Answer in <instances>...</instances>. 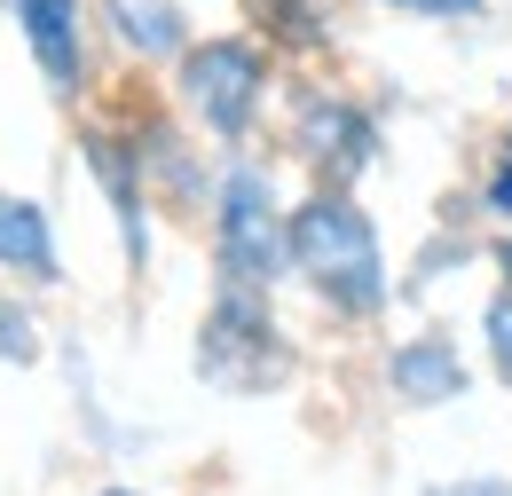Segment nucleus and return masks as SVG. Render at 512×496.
Returning a JSON list of instances; mask_svg holds the SVG:
<instances>
[{"label":"nucleus","mask_w":512,"mask_h":496,"mask_svg":"<svg viewBox=\"0 0 512 496\" xmlns=\"http://www.w3.org/2000/svg\"><path fill=\"white\" fill-rule=\"evenodd\" d=\"M48 355V331H40V315H32V300L0 276V363H16V371H32Z\"/></svg>","instance_id":"12"},{"label":"nucleus","mask_w":512,"mask_h":496,"mask_svg":"<svg viewBox=\"0 0 512 496\" xmlns=\"http://www.w3.org/2000/svg\"><path fill=\"white\" fill-rule=\"evenodd\" d=\"M457 268H473V237H434V245L418 252V276H410V292H426V284H442Z\"/></svg>","instance_id":"16"},{"label":"nucleus","mask_w":512,"mask_h":496,"mask_svg":"<svg viewBox=\"0 0 512 496\" xmlns=\"http://www.w3.org/2000/svg\"><path fill=\"white\" fill-rule=\"evenodd\" d=\"M0 276H8V284H64L56 213H48L32 189H0Z\"/></svg>","instance_id":"9"},{"label":"nucleus","mask_w":512,"mask_h":496,"mask_svg":"<svg viewBox=\"0 0 512 496\" xmlns=\"http://www.w3.org/2000/svg\"><path fill=\"white\" fill-rule=\"evenodd\" d=\"M473 213H481V221H497V229H512V119H505V134H497V150H489V166H481Z\"/></svg>","instance_id":"13"},{"label":"nucleus","mask_w":512,"mask_h":496,"mask_svg":"<svg viewBox=\"0 0 512 496\" xmlns=\"http://www.w3.org/2000/svg\"><path fill=\"white\" fill-rule=\"evenodd\" d=\"M0 8L40 71V87L56 103H79L87 95V0H0Z\"/></svg>","instance_id":"7"},{"label":"nucleus","mask_w":512,"mask_h":496,"mask_svg":"<svg viewBox=\"0 0 512 496\" xmlns=\"http://www.w3.org/2000/svg\"><path fill=\"white\" fill-rule=\"evenodd\" d=\"M363 8H379L394 24H481L489 16V0H363Z\"/></svg>","instance_id":"15"},{"label":"nucleus","mask_w":512,"mask_h":496,"mask_svg":"<svg viewBox=\"0 0 512 496\" xmlns=\"http://www.w3.org/2000/svg\"><path fill=\"white\" fill-rule=\"evenodd\" d=\"M386 394L402 402V410H449L465 386H473V363H465V347L449 339V331H402L394 347H386Z\"/></svg>","instance_id":"8"},{"label":"nucleus","mask_w":512,"mask_h":496,"mask_svg":"<svg viewBox=\"0 0 512 496\" xmlns=\"http://www.w3.org/2000/svg\"><path fill=\"white\" fill-rule=\"evenodd\" d=\"M489 276L512 292V229H497V237H489Z\"/></svg>","instance_id":"18"},{"label":"nucleus","mask_w":512,"mask_h":496,"mask_svg":"<svg viewBox=\"0 0 512 496\" xmlns=\"http://www.w3.org/2000/svg\"><path fill=\"white\" fill-rule=\"evenodd\" d=\"M95 496H142V489H95Z\"/></svg>","instance_id":"19"},{"label":"nucleus","mask_w":512,"mask_h":496,"mask_svg":"<svg viewBox=\"0 0 512 496\" xmlns=\"http://www.w3.org/2000/svg\"><path fill=\"white\" fill-rule=\"evenodd\" d=\"M174 95L205 142L221 150H245L268 119V95H276V56L260 48L253 32H213V40H190L174 56Z\"/></svg>","instance_id":"4"},{"label":"nucleus","mask_w":512,"mask_h":496,"mask_svg":"<svg viewBox=\"0 0 512 496\" xmlns=\"http://www.w3.org/2000/svg\"><path fill=\"white\" fill-rule=\"evenodd\" d=\"M79 166L95 174L103 205H111V229H119V252H127V268L142 276V268H150V213H158L142 142L119 134V126H87V134H79Z\"/></svg>","instance_id":"6"},{"label":"nucleus","mask_w":512,"mask_h":496,"mask_svg":"<svg viewBox=\"0 0 512 496\" xmlns=\"http://www.w3.org/2000/svg\"><path fill=\"white\" fill-rule=\"evenodd\" d=\"M190 371L229 394V402H260L276 394L284 378L300 371L292 355V331L276 315V292H253V284H213V300L197 315V339H190Z\"/></svg>","instance_id":"2"},{"label":"nucleus","mask_w":512,"mask_h":496,"mask_svg":"<svg viewBox=\"0 0 512 496\" xmlns=\"http://www.w3.org/2000/svg\"><path fill=\"white\" fill-rule=\"evenodd\" d=\"M292 284L331 323H379L394 308V260L355 189H308L292 205Z\"/></svg>","instance_id":"1"},{"label":"nucleus","mask_w":512,"mask_h":496,"mask_svg":"<svg viewBox=\"0 0 512 496\" xmlns=\"http://www.w3.org/2000/svg\"><path fill=\"white\" fill-rule=\"evenodd\" d=\"M284 142H292V166L316 189H363L386 158V126L379 111L355 95V87H292V111H284Z\"/></svg>","instance_id":"5"},{"label":"nucleus","mask_w":512,"mask_h":496,"mask_svg":"<svg viewBox=\"0 0 512 496\" xmlns=\"http://www.w3.org/2000/svg\"><path fill=\"white\" fill-rule=\"evenodd\" d=\"M205 213H213V276L221 284H253V292L292 284V205L260 158L229 150Z\"/></svg>","instance_id":"3"},{"label":"nucleus","mask_w":512,"mask_h":496,"mask_svg":"<svg viewBox=\"0 0 512 496\" xmlns=\"http://www.w3.org/2000/svg\"><path fill=\"white\" fill-rule=\"evenodd\" d=\"M418 496H512V481H497V473H465V481H426Z\"/></svg>","instance_id":"17"},{"label":"nucleus","mask_w":512,"mask_h":496,"mask_svg":"<svg viewBox=\"0 0 512 496\" xmlns=\"http://www.w3.org/2000/svg\"><path fill=\"white\" fill-rule=\"evenodd\" d=\"M253 40L268 56H331L339 48V16L331 0H245Z\"/></svg>","instance_id":"10"},{"label":"nucleus","mask_w":512,"mask_h":496,"mask_svg":"<svg viewBox=\"0 0 512 496\" xmlns=\"http://www.w3.org/2000/svg\"><path fill=\"white\" fill-rule=\"evenodd\" d=\"M111 8V32H119V48L134 63H174L190 48V16H182V0H103Z\"/></svg>","instance_id":"11"},{"label":"nucleus","mask_w":512,"mask_h":496,"mask_svg":"<svg viewBox=\"0 0 512 496\" xmlns=\"http://www.w3.org/2000/svg\"><path fill=\"white\" fill-rule=\"evenodd\" d=\"M481 363H489L497 386H512V292L505 284L481 300Z\"/></svg>","instance_id":"14"}]
</instances>
